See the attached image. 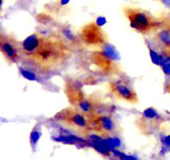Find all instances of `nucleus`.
Segmentation results:
<instances>
[{
  "instance_id": "obj_11",
  "label": "nucleus",
  "mask_w": 170,
  "mask_h": 160,
  "mask_svg": "<svg viewBox=\"0 0 170 160\" xmlns=\"http://www.w3.org/2000/svg\"><path fill=\"white\" fill-rule=\"evenodd\" d=\"M154 41L161 46L164 55L170 54V24H163V26L155 32Z\"/></svg>"
},
{
  "instance_id": "obj_12",
  "label": "nucleus",
  "mask_w": 170,
  "mask_h": 160,
  "mask_svg": "<svg viewBox=\"0 0 170 160\" xmlns=\"http://www.w3.org/2000/svg\"><path fill=\"white\" fill-rule=\"evenodd\" d=\"M40 136H41V125L38 123V125L34 126V129H33V131L31 133V138H29V140H31V145L33 148L37 144L38 140L40 139Z\"/></svg>"
},
{
  "instance_id": "obj_14",
  "label": "nucleus",
  "mask_w": 170,
  "mask_h": 160,
  "mask_svg": "<svg viewBox=\"0 0 170 160\" xmlns=\"http://www.w3.org/2000/svg\"><path fill=\"white\" fill-rule=\"evenodd\" d=\"M166 91H167V92H168V93L170 94V83L167 84V87H166Z\"/></svg>"
},
{
  "instance_id": "obj_1",
  "label": "nucleus",
  "mask_w": 170,
  "mask_h": 160,
  "mask_svg": "<svg viewBox=\"0 0 170 160\" xmlns=\"http://www.w3.org/2000/svg\"><path fill=\"white\" fill-rule=\"evenodd\" d=\"M20 46L22 59L41 73L62 68L74 54L70 43L57 34L34 33L20 42Z\"/></svg>"
},
{
  "instance_id": "obj_4",
  "label": "nucleus",
  "mask_w": 170,
  "mask_h": 160,
  "mask_svg": "<svg viewBox=\"0 0 170 160\" xmlns=\"http://www.w3.org/2000/svg\"><path fill=\"white\" fill-rule=\"evenodd\" d=\"M123 12L129 21L130 26L141 34L146 35L152 32H157L164 24L161 20L139 7H126L123 9Z\"/></svg>"
},
{
  "instance_id": "obj_6",
  "label": "nucleus",
  "mask_w": 170,
  "mask_h": 160,
  "mask_svg": "<svg viewBox=\"0 0 170 160\" xmlns=\"http://www.w3.org/2000/svg\"><path fill=\"white\" fill-rule=\"evenodd\" d=\"M82 43L92 49H103L108 45V36L100 24L89 22L82 27L80 31Z\"/></svg>"
},
{
  "instance_id": "obj_9",
  "label": "nucleus",
  "mask_w": 170,
  "mask_h": 160,
  "mask_svg": "<svg viewBox=\"0 0 170 160\" xmlns=\"http://www.w3.org/2000/svg\"><path fill=\"white\" fill-rule=\"evenodd\" d=\"M90 119L92 132L98 134L100 137L109 138L117 134L118 125L110 115L98 112L90 115Z\"/></svg>"
},
{
  "instance_id": "obj_15",
  "label": "nucleus",
  "mask_w": 170,
  "mask_h": 160,
  "mask_svg": "<svg viewBox=\"0 0 170 160\" xmlns=\"http://www.w3.org/2000/svg\"><path fill=\"white\" fill-rule=\"evenodd\" d=\"M166 56V58H167V60H168V62L170 63V54L169 55H165Z\"/></svg>"
},
{
  "instance_id": "obj_7",
  "label": "nucleus",
  "mask_w": 170,
  "mask_h": 160,
  "mask_svg": "<svg viewBox=\"0 0 170 160\" xmlns=\"http://www.w3.org/2000/svg\"><path fill=\"white\" fill-rule=\"evenodd\" d=\"M165 121V117L162 116L153 107H148L136 118V125L142 134L152 135L159 132L162 125Z\"/></svg>"
},
{
  "instance_id": "obj_3",
  "label": "nucleus",
  "mask_w": 170,
  "mask_h": 160,
  "mask_svg": "<svg viewBox=\"0 0 170 160\" xmlns=\"http://www.w3.org/2000/svg\"><path fill=\"white\" fill-rule=\"evenodd\" d=\"M54 119L82 137H87L92 131L90 115L74 106L61 110L55 115Z\"/></svg>"
},
{
  "instance_id": "obj_2",
  "label": "nucleus",
  "mask_w": 170,
  "mask_h": 160,
  "mask_svg": "<svg viewBox=\"0 0 170 160\" xmlns=\"http://www.w3.org/2000/svg\"><path fill=\"white\" fill-rule=\"evenodd\" d=\"M64 92L72 106L80 111L92 115L99 112L101 107L100 99L96 98L94 95H87L82 90V82L77 79H69L65 82Z\"/></svg>"
},
{
  "instance_id": "obj_8",
  "label": "nucleus",
  "mask_w": 170,
  "mask_h": 160,
  "mask_svg": "<svg viewBox=\"0 0 170 160\" xmlns=\"http://www.w3.org/2000/svg\"><path fill=\"white\" fill-rule=\"evenodd\" d=\"M108 90L114 98L127 103H139V96L132 84L125 79H114L108 83Z\"/></svg>"
},
{
  "instance_id": "obj_13",
  "label": "nucleus",
  "mask_w": 170,
  "mask_h": 160,
  "mask_svg": "<svg viewBox=\"0 0 170 160\" xmlns=\"http://www.w3.org/2000/svg\"><path fill=\"white\" fill-rule=\"evenodd\" d=\"M159 1L161 2V3H163L167 9L170 10V0H159Z\"/></svg>"
},
{
  "instance_id": "obj_5",
  "label": "nucleus",
  "mask_w": 170,
  "mask_h": 160,
  "mask_svg": "<svg viewBox=\"0 0 170 160\" xmlns=\"http://www.w3.org/2000/svg\"><path fill=\"white\" fill-rule=\"evenodd\" d=\"M114 51V49L109 45L101 49H94L89 55L90 63L106 75H117L121 72V67L118 63Z\"/></svg>"
},
{
  "instance_id": "obj_10",
  "label": "nucleus",
  "mask_w": 170,
  "mask_h": 160,
  "mask_svg": "<svg viewBox=\"0 0 170 160\" xmlns=\"http://www.w3.org/2000/svg\"><path fill=\"white\" fill-rule=\"evenodd\" d=\"M0 51L9 63H17L19 60L22 59L20 42H17L12 35H0Z\"/></svg>"
}]
</instances>
